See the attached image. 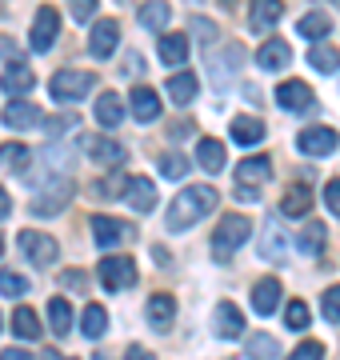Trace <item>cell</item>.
Masks as SVG:
<instances>
[{"mask_svg":"<svg viewBox=\"0 0 340 360\" xmlns=\"http://www.w3.org/2000/svg\"><path fill=\"white\" fill-rule=\"evenodd\" d=\"M285 360H325V348L316 345V340H304L292 356H285Z\"/></svg>","mask_w":340,"mask_h":360,"instance_id":"obj_43","label":"cell"},{"mask_svg":"<svg viewBox=\"0 0 340 360\" xmlns=\"http://www.w3.org/2000/svg\"><path fill=\"white\" fill-rule=\"evenodd\" d=\"M197 92H200V80L192 77V72H176V77L169 80V96L176 104H192L197 101Z\"/></svg>","mask_w":340,"mask_h":360,"instance_id":"obj_27","label":"cell"},{"mask_svg":"<svg viewBox=\"0 0 340 360\" xmlns=\"http://www.w3.org/2000/svg\"><path fill=\"white\" fill-rule=\"evenodd\" d=\"M44 360H72V356H60V352H44Z\"/></svg>","mask_w":340,"mask_h":360,"instance_id":"obj_53","label":"cell"},{"mask_svg":"<svg viewBox=\"0 0 340 360\" xmlns=\"http://www.w3.org/2000/svg\"><path fill=\"white\" fill-rule=\"evenodd\" d=\"M124 360H152V356H148V352H144L140 345H132V348H129V356H124Z\"/></svg>","mask_w":340,"mask_h":360,"instance_id":"obj_50","label":"cell"},{"mask_svg":"<svg viewBox=\"0 0 340 360\" xmlns=\"http://www.w3.org/2000/svg\"><path fill=\"white\" fill-rule=\"evenodd\" d=\"M0 252H4V240H0Z\"/></svg>","mask_w":340,"mask_h":360,"instance_id":"obj_54","label":"cell"},{"mask_svg":"<svg viewBox=\"0 0 340 360\" xmlns=\"http://www.w3.org/2000/svg\"><path fill=\"white\" fill-rule=\"evenodd\" d=\"M129 108H132V116H136V120H144V124L160 116V101H157V92H152V89H132Z\"/></svg>","mask_w":340,"mask_h":360,"instance_id":"obj_19","label":"cell"},{"mask_svg":"<svg viewBox=\"0 0 340 360\" xmlns=\"http://www.w3.org/2000/svg\"><path fill=\"white\" fill-rule=\"evenodd\" d=\"M273 176V160L268 156H244L240 165H236V180L249 188V184H261V180Z\"/></svg>","mask_w":340,"mask_h":360,"instance_id":"obj_15","label":"cell"},{"mask_svg":"<svg viewBox=\"0 0 340 360\" xmlns=\"http://www.w3.org/2000/svg\"><path fill=\"white\" fill-rule=\"evenodd\" d=\"M228 132H233V141H236V144H261L268 129H264L261 116H236Z\"/></svg>","mask_w":340,"mask_h":360,"instance_id":"obj_18","label":"cell"},{"mask_svg":"<svg viewBox=\"0 0 340 360\" xmlns=\"http://www.w3.org/2000/svg\"><path fill=\"white\" fill-rule=\"evenodd\" d=\"M65 284H68V288H80V284H84V276H80V272H68Z\"/></svg>","mask_w":340,"mask_h":360,"instance_id":"obj_52","label":"cell"},{"mask_svg":"<svg viewBox=\"0 0 340 360\" xmlns=\"http://www.w3.org/2000/svg\"><path fill=\"white\" fill-rule=\"evenodd\" d=\"M325 205L340 217V180H328V184H325Z\"/></svg>","mask_w":340,"mask_h":360,"instance_id":"obj_44","label":"cell"},{"mask_svg":"<svg viewBox=\"0 0 340 360\" xmlns=\"http://www.w3.org/2000/svg\"><path fill=\"white\" fill-rule=\"evenodd\" d=\"M160 172H164L169 180H181L184 172H188V160H184L181 153H164L160 156Z\"/></svg>","mask_w":340,"mask_h":360,"instance_id":"obj_39","label":"cell"},{"mask_svg":"<svg viewBox=\"0 0 340 360\" xmlns=\"http://www.w3.org/2000/svg\"><path fill=\"white\" fill-rule=\"evenodd\" d=\"M320 312H325L328 324H340V284H332L325 292V300H320Z\"/></svg>","mask_w":340,"mask_h":360,"instance_id":"obj_40","label":"cell"},{"mask_svg":"<svg viewBox=\"0 0 340 360\" xmlns=\"http://www.w3.org/2000/svg\"><path fill=\"white\" fill-rule=\"evenodd\" d=\"M0 120L8 124V129H32V124H40V108L28 101H13L4 112H0Z\"/></svg>","mask_w":340,"mask_h":360,"instance_id":"obj_16","label":"cell"},{"mask_svg":"<svg viewBox=\"0 0 340 360\" xmlns=\"http://www.w3.org/2000/svg\"><path fill=\"white\" fill-rule=\"evenodd\" d=\"M249 356H252V360H276V356H280V345H276L273 336L256 333V336L249 340Z\"/></svg>","mask_w":340,"mask_h":360,"instance_id":"obj_36","label":"cell"},{"mask_svg":"<svg viewBox=\"0 0 340 360\" xmlns=\"http://www.w3.org/2000/svg\"><path fill=\"white\" fill-rule=\"evenodd\" d=\"M32 160V153H28L25 144H0V165L4 168H20Z\"/></svg>","mask_w":340,"mask_h":360,"instance_id":"obj_38","label":"cell"},{"mask_svg":"<svg viewBox=\"0 0 340 360\" xmlns=\"http://www.w3.org/2000/svg\"><path fill=\"white\" fill-rule=\"evenodd\" d=\"M285 321H288V328H296V333L308 328V304H304V300H292L285 309Z\"/></svg>","mask_w":340,"mask_h":360,"instance_id":"obj_41","label":"cell"},{"mask_svg":"<svg viewBox=\"0 0 340 360\" xmlns=\"http://www.w3.org/2000/svg\"><path fill=\"white\" fill-rule=\"evenodd\" d=\"M0 89L8 92V96H28V92L37 89V77H32V68H25V65H8L4 77H0Z\"/></svg>","mask_w":340,"mask_h":360,"instance_id":"obj_14","label":"cell"},{"mask_svg":"<svg viewBox=\"0 0 340 360\" xmlns=\"http://www.w3.org/2000/svg\"><path fill=\"white\" fill-rule=\"evenodd\" d=\"M0 360H32V356H28V352H20V348H4V352H0Z\"/></svg>","mask_w":340,"mask_h":360,"instance_id":"obj_48","label":"cell"},{"mask_svg":"<svg viewBox=\"0 0 340 360\" xmlns=\"http://www.w3.org/2000/svg\"><path fill=\"white\" fill-rule=\"evenodd\" d=\"M56 37H60V13L44 4V8L37 13V20H32V32H28V44H32L37 52H48V49L56 44Z\"/></svg>","mask_w":340,"mask_h":360,"instance_id":"obj_5","label":"cell"},{"mask_svg":"<svg viewBox=\"0 0 340 360\" xmlns=\"http://www.w3.org/2000/svg\"><path fill=\"white\" fill-rule=\"evenodd\" d=\"M252 236V224L244 217H221V229H216V236H212V252H216V260H228L236 252V248L244 245Z\"/></svg>","mask_w":340,"mask_h":360,"instance_id":"obj_2","label":"cell"},{"mask_svg":"<svg viewBox=\"0 0 340 360\" xmlns=\"http://www.w3.org/2000/svg\"><path fill=\"white\" fill-rule=\"evenodd\" d=\"M89 156H92V165H120V160H124V144L108 141V136H92Z\"/></svg>","mask_w":340,"mask_h":360,"instance_id":"obj_21","label":"cell"},{"mask_svg":"<svg viewBox=\"0 0 340 360\" xmlns=\"http://www.w3.org/2000/svg\"><path fill=\"white\" fill-rule=\"evenodd\" d=\"M0 292L4 296H25L28 292V281L20 272H0Z\"/></svg>","mask_w":340,"mask_h":360,"instance_id":"obj_42","label":"cell"},{"mask_svg":"<svg viewBox=\"0 0 340 360\" xmlns=\"http://www.w3.org/2000/svg\"><path fill=\"white\" fill-rule=\"evenodd\" d=\"M96 120H100L105 129H117L120 120H124V101H120L117 92H100V101H96Z\"/></svg>","mask_w":340,"mask_h":360,"instance_id":"obj_25","label":"cell"},{"mask_svg":"<svg viewBox=\"0 0 340 360\" xmlns=\"http://www.w3.org/2000/svg\"><path fill=\"white\" fill-rule=\"evenodd\" d=\"M68 200H72V180H53V184L40 188V196L32 200V212H37V217H53V212H60Z\"/></svg>","mask_w":340,"mask_h":360,"instance_id":"obj_8","label":"cell"},{"mask_svg":"<svg viewBox=\"0 0 340 360\" xmlns=\"http://www.w3.org/2000/svg\"><path fill=\"white\" fill-rule=\"evenodd\" d=\"M276 104H280L285 112H304V108L313 104V89H308L304 80H285V84L276 89Z\"/></svg>","mask_w":340,"mask_h":360,"instance_id":"obj_11","label":"cell"},{"mask_svg":"<svg viewBox=\"0 0 340 360\" xmlns=\"http://www.w3.org/2000/svg\"><path fill=\"white\" fill-rule=\"evenodd\" d=\"M288 248V236L285 229H280V217H268L261 224V245H256V252H261L264 260H280Z\"/></svg>","mask_w":340,"mask_h":360,"instance_id":"obj_9","label":"cell"},{"mask_svg":"<svg viewBox=\"0 0 340 360\" xmlns=\"http://www.w3.org/2000/svg\"><path fill=\"white\" fill-rule=\"evenodd\" d=\"M288 60H292V49H288L285 40H264L261 49H256V65H261L264 72H280Z\"/></svg>","mask_w":340,"mask_h":360,"instance_id":"obj_13","label":"cell"},{"mask_svg":"<svg viewBox=\"0 0 340 360\" xmlns=\"http://www.w3.org/2000/svg\"><path fill=\"white\" fill-rule=\"evenodd\" d=\"M92 84H96V77L92 72H80V68H65V72H56L53 77V96L56 101H80V96H89Z\"/></svg>","mask_w":340,"mask_h":360,"instance_id":"obj_3","label":"cell"},{"mask_svg":"<svg viewBox=\"0 0 340 360\" xmlns=\"http://www.w3.org/2000/svg\"><path fill=\"white\" fill-rule=\"evenodd\" d=\"M301 252L304 257H320L325 252V224H308L301 232Z\"/></svg>","mask_w":340,"mask_h":360,"instance_id":"obj_35","label":"cell"},{"mask_svg":"<svg viewBox=\"0 0 340 360\" xmlns=\"http://www.w3.org/2000/svg\"><path fill=\"white\" fill-rule=\"evenodd\" d=\"M100 284L108 292H124L136 284V264L129 257H105L100 260Z\"/></svg>","mask_w":340,"mask_h":360,"instance_id":"obj_4","label":"cell"},{"mask_svg":"<svg viewBox=\"0 0 340 360\" xmlns=\"http://www.w3.org/2000/svg\"><path fill=\"white\" fill-rule=\"evenodd\" d=\"M160 60L169 68H176V65H184L188 60V32H169V37H160Z\"/></svg>","mask_w":340,"mask_h":360,"instance_id":"obj_17","label":"cell"},{"mask_svg":"<svg viewBox=\"0 0 340 360\" xmlns=\"http://www.w3.org/2000/svg\"><path fill=\"white\" fill-rule=\"evenodd\" d=\"M276 304H280V284L268 276V281H261L256 288H252V309L261 312V316H273Z\"/></svg>","mask_w":340,"mask_h":360,"instance_id":"obj_22","label":"cell"},{"mask_svg":"<svg viewBox=\"0 0 340 360\" xmlns=\"http://www.w3.org/2000/svg\"><path fill=\"white\" fill-rule=\"evenodd\" d=\"M216 333H221L224 340H236V336L244 333V316H240V309L228 304V300L216 309Z\"/></svg>","mask_w":340,"mask_h":360,"instance_id":"obj_23","label":"cell"},{"mask_svg":"<svg viewBox=\"0 0 340 360\" xmlns=\"http://www.w3.org/2000/svg\"><path fill=\"white\" fill-rule=\"evenodd\" d=\"M308 65H313L316 72H336L340 68V52L320 40V44H313V52H308Z\"/></svg>","mask_w":340,"mask_h":360,"instance_id":"obj_32","label":"cell"},{"mask_svg":"<svg viewBox=\"0 0 340 360\" xmlns=\"http://www.w3.org/2000/svg\"><path fill=\"white\" fill-rule=\"evenodd\" d=\"M8 212H13V200H8V193H4V188H0V220L8 217Z\"/></svg>","mask_w":340,"mask_h":360,"instance_id":"obj_49","label":"cell"},{"mask_svg":"<svg viewBox=\"0 0 340 360\" xmlns=\"http://www.w3.org/2000/svg\"><path fill=\"white\" fill-rule=\"evenodd\" d=\"M197 165L209 168V172H221V168L228 165L224 144H221V141H200V144H197Z\"/></svg>","mask_w":340,"mask_h":360,"instance_id":"obj_26","label":"cell"},{"mask_svg":"<svg viewBox=\"0 0 340 360\" xmlns=\"http://www.w3.org/2000/svg\"><path fill=\"white\" fill-rule=\"evenodd\" d=\"M172 312H176V300H172L169 292H157L148 300V321H152V328H169Z\"/></svg>","mask_w":340,"mask_h":360,"instance_id":"obj_29","label":"cell"},{"mask_svg":"<svg viewBox=\"0 0 340 360\" xmlns=\"http://www.w3.org/2000/svg\"><path fill=\"white\" fill-rule=\"evenodd\" d=\"M13 333L20 336V340H37L40 336V321H37V312L28 309V304H20V309L13 312Z\"/></svg>","mask_w":340,"mask_h":360,"instance_id":"obj_31","label":"cell"},{"mask_svg":"<svg viewBox=\"0 0 340 360\" xmlns=\"http://www.w3.org/2000/svg\"><path fill=\"white\" fill-rule=\"evenodd\" d=\"M117 40H120L117 20H96V25H92V37H89V52L96 60H105V56L117 52Z\"/></svg>","mask_w":340,"mask_h":360,"instance_id":"obj_10","label":"cell"},{"mask_svg":"<svg viewBox=\"0 0 340 360\" xmlns=\"http://www.w3.org/2000/svg\"><path fill=\"white\" fill-rule=\"evenodd\" d=\"M48 328H53L56 336H68V328H72V309H68V300H60V296H53L48 300Z\"/></svg>","mask_w":340,"mask_h":360,"instance_id":"obj_33","label":"cell"},{"mask_svg":"<svg viewBox=\"0 0 340 360\" xmlns=\"http://www.w3.org/2000/svg\"><path fill=\"white\" fill-rule=\"evenodd\" d=\"M60 129H77V116H72V112H68V116H53V120H48V132L60 136Z\"/></svg>","mask_w":340,"mask_h":360,"instance_id":"obj_45","label":"cell"},{"mask_svg":"<svg viewBox=\"0 0 340 360\" xmlns=\"http://www.w3.org/2000/svg\"><path fill=\"white\" fill-rule=\"evenodd\" d=\"M129 232V224H120V220H112V217H92V240L100 248H112Z\"/></svg>","mask_w":340,"mask_h":360,"instance_id":"obj_20","label":"cell"},{"mask_svg":"<svg viewBox=\"0 0 340 360\" xmlns=\"http://www.w3.org/2000/svg\"><path fill=\"white\" fill-rule=\"evenodd\" d=\"M124 200H129L136 212H148V208L157 205V184L148 176H129L124 180Z\"/></svg>","mask_w":340,"mask_h":360,"instance_id":"obj_12","label":"cell"},{"mask_svg":"<svg viewBox=\"0 0 340 360\" xmlns=\"http://www.w3.org/2000/svg\"><path fill=\"white\" fill-rule=\"evenodd\" d=\"M80 333L89 336V340H100V336L108 333V312L100 309V304H89L84 316H80Z\"/></svg>","mask_w":340,"mask_h":360,"instance_id":"obj_30","label":"cell"},{"mask_svg":"<svg viewBox=\"0 0 340 360\" xmlns=\"http://www.w3.org/2000/svg\"><path fill=\"white\" fill-rule=\"evenodd\" d=\"M296 28H301V37H308V40L320 44V37L332 28V20H328V13H308V16H301V25Z\"/></svg>","mask_w":340,"mask_h":360,"instance_id":"obj_34","label":"cell"},{"mask_svg":"<svg viewBox=\"0 0 340 360\" xmlns=\"http://www.w3.org/2000/svg\"><path fill=\"white\" fill-rule=\"evenodd\" d=\"M20 252H25L28 260H37V264H53L56 257H60V245H56L53 236H44V232H32V229H25L20 232Z\"/></svg>","mask_w":340,"mask_h":360,"instance_id":"obj_6","label":"cell"},{"mask_svg":"<svg viewBox=\"0 0 340 360\" xmlns=\"http://www.w3.org/2000/svg\"><path fill=\"white\" fill-rule=\"evenodd\" d=\"M169 16H172L169 4H140V25H144V28H152V32L169 25Z\"/></svg>","mask_w":340,"mask_h":360,"instance_id":"obj_37","label":"cell"},{"mask_svg":"<svg viewBox=\"0 0 340 360\" xmlns=\"http://www.w3.org/2000/svg\"><path fill=\"white\" fill-rule=\"evenodd\" d=\"M124 72H132V77L140 72V56H136V52H129V68H124Z\"/></svg>","mask_w":340,"mask_h":360,"instance_id":"obj_51","label":"cell"},{"mask_svg":"<svg viewBox=\"0 0 340 360\" xmlns=\"http://www.w3.org/2000/svg\"><path fill=\"white\" fill-rule=\"evenodd\" d=\"M236 200H240V205H256L261 196H256V188H244V184H240V188H236Z\"/></svg>","mask_w":340,"mask_h":360,"instance_id":"obj_47","label":"cell"},{"mask_svg":"<svg viewBox=\"0 0 340 360\" xmlns=\"http://www.w3.org/2000/svg\"><path fill=\"white\" fill-rule=\"evenodd\" d=\"M336 144H340V136L328 124H313V129H304L296 136V148L304 156H328V153H336Z\"/></svg>","mask_w":340,"mask_h":360,"instance_id":"obj_7","label":"cell"},{"mask_svg":"<svg viewBox=\"0 0 340 360\" xmlns=\"http://www.w3.org/2000/svg\"><path fill=\"white\" fill-rule=\"evenodd\" d=\"M92 13H96L92 0H72V16H77V20H92Z\"/></svg>","mask_w":340,"mask_h":360,"instance_id":"obj_46","label":"cell"},{"mask_svg":"<svg viewBox=\"0 0 340 360\" xmlns=\"http://www.w3.org/2000/svg\"><path fill=\"white\" fill-rule=\"evenodd\" d=\"M280 13H285V4H276V0H261V4H252V32H268V28L280 20Z\"/></svg>","mask_w":340,"mask_h":360,"instance_id":"obj_28","label":"cell"},{"mask_svg":"<svg viewBox=\"0 0 340 360\" xmlns=\"http://www.w3.org/2000/svg\"><path fill=\"white\" fill-rule=\"evenodd\" d=\"M313 208V193L304 184H292L285 196H280V217H304Z\"/></svg>","mask_w":340,"mask_h":360,"instance_id":"obj_24","label":"cell"},{"mask_svg":"<svg viewBox=\"0 0 340 360\" xmlns=\"http://www.w3.org/2000/svg\"><path fill=\"white\" fill-rule=\"evenodd\" d=\"M216 188H209V184H188L184 193L172 196V205H169V217H164V224H169L172 232H184V229H192L200 217H209L212 208H216Z\"/></svg>","mask_w":340,"mask_h":360,"instance_id":"obj_1","label":"cell"}]
</instances>
